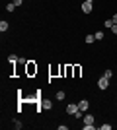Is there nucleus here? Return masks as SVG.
Masks as SVG:
<instances>
[{"mask_svg":"<svg viewBox=\"0 0 117 130\" xmlns=\"http://www.w3.org/2000/svg\"><path fill=\"white\" fill-rule=\"evenodd\" d=\"M107 86H109V78H106V76L98 78V87H100L101 91H103V89H107Z\"/></svg>","mask_w":117,"mask_h":130,"instance_id":"nucleus-1","label":"nucleus"},{"mask_svg":"<svg viewBox=\"0 0 117 130\" xmlns=\"http://www.w3.org/2000/svg\"><path fill=\"white\" fill-rule=\"evenodd\" d=\"M78 109H80L82 113H86V111L90 109V101L88 99H80V101H78Z\"/></svg>","mask_w":117,"mask_h":130,"instance_id":"nucleus-2","label":"nucleus"},{"mask_svg":"<svg viewBox=\"0 0 117 130\" xmlns=\"http://www.w3.org/2000/svg\"><path fill=\"white\" fill-rule=\"evenodd\" d=\"M25 66H28V76H33V74H37V64H35V62H31V60H29Z\"/></svg>","mask_w":117,"mask_h":130,"instance_id":"nucleus-3","label":"nucleus"},{"mask_svg":"<svg viewBox=\"0 0 117 130\" xmlns=\"http://www.w3.org/2000/svg\"><path fill=\"white\" fill-rule=\"evenodd\" d=\"M76 111H80V109H78V103H68L67 105V113L68 115H74Z\"/></svg>","mask_w":117,"mask_h":130,"instance_id":"nucleus-4","label":"nucleus"},{"mask_svg":"<svg viewBox=\"0 0 117 130\" xmlns=\"http://www.w3.org/2000/svg\"><path fill=\"white\" fill-rule=\"evenodd\" d=\"M82 12L84 14H90V12H92V2H86V0H84L82 2Z\"/></svg>","mask_w":117,"mask_h":130,"instance_id":"nucleus-5","label":"nucleus"},{"mask_svg":"<svg viewBox=\"0 0 117 130\" xmlns=\"http://www.w3.org/2000/svg\"><path fill=\"white\" fill-rule=\"evenodd\" d=\"M41 105H43V109H53V101H49V99H43V101H41Z\"/></svg>","mask_w":117,"mask_h":130,"instance_id":"nucleus-6","label":"nucleus"},{"mask_svg":"<svg viewBox=\"0 0 117 130\" xmlns=\"http://www.w3.org/2000/svg\"><path fill=\"white\" fill-rule=\"evenodd\" d=\"M84 124H94V117H92V115H86V117H84Z\"/></svg>","mask_w":117,"mask_h":130,"instance_id":"nucleus-7","label":"nucleus"},{"mask_svg":"<svg viewBox=\"0 0 117 130\" xmlns=\"http://www.w3.org/2000/svg\"><path fill=\"white\" fill-rule=\"evenodd\" d=\"M18 60H20V58H18L16 54H8V62H10V64H16Z\"/></svg>","mask_w":117,"mask_h":130,"instance_id":"nucleus-8","label":"nucleus"},{"mask_svg":"<svg viewBox=\"0 0 117 130\" xmlns=\"http://www.w3.org/2000/svg\"><path fill=\"white\" fill-rule=\"evenodd\" d=\"M84 41H86L88 45H92V43L96 41V35H94V33H92V35H86V39H84Z\"/></svg>","mask_w":117,"mask_h":130,"instance_id":"nucleus-9","label":"nucleus"},{"mask_svg":"<svg viewBox=\"0 0 117 130\" xmlns=\"http://www.w3.org/2000/svg\"><path fill=\"white\" fill-rule=\"evenodd\" d=\"M8 27H10V25H8V22H4V20L0 22V31H2V33H4V31H8Z\"/></svg>","mask_w":117,"mask_h":130,"instance_id":"nucleus-10","label":"nucleus"},{"mask_svg":"<svg viewBox=\"0 0 117 130\" xmlns=\"http://www.w3.org/2000/svg\"><path fill=\"white\" fill-rule=\"evenodd\" d=\"M16 8H18V6L14 4V2H10V4H6V12H14Z\"/></svg>","mask_w":117,"mask_h":130,"instance_id":"nucleus-11","label":"nucleus"},{"mask_svg":"<svg viewBox=\"0 0 117 130\" xmlns=\"http://www.w3.org/2000/svg\"><path fill=\"white\" fill-rule=\"evenodd\" d=\"M94 35H96V41H101V39H103V31H96Z\"/></svg>","mask_w":117,"mask_h":130,"instance_id":"nucleus-12","label":"nucleus"},{"mask_svg":"<svg viewBox=\"0 0 117 130\" xmlns=\"http://www.w3.org/2000/svg\"><path fill=\"white\" fill-rule=\"evenodd\" d=\"M72 70H74V76H80V72H82V68H80V66H74V68H72Z\"/></svg>","mask_w":117,"mask_h":130,"instance_id":"nucleus-13","label":"nucleus"},{"mask_svg":"<svg viewBox=\"0 0 117 130\" xmlns=\"http://www.w3.org/2000/svg\"><path fill=\"white\" fill-rule=\"evenodd\" d=\"M22 122H20V120H18V119H14V128H18V130H20V128H22Z\"/></svg>","mask_w":117,"mask_h":130,"instance_id":"nucleus-14","label":"nucleus"},{"mask_svg":"<svg viewBox=\"0 0 117 130\" xmlns=\"http://www.w3.org/2000/svg\"><path fill=\"white\" fill-rule=\"evenodd\" d=\"M103 25H106L107 29H111V27H113V20H106V23H103Z\"/></svg>","mask_w":117,"mask_h":130,"instance_id":"nucleus-15","label":"nucleus"},{"mask_svg":"<svg viewBox=\"0 0 117 130\" xmlns=\"http://www.w3.org/2000/svg\"><path fill=\"white\" fill-rule=\"evenodd\" d=\"M96 128H98L96 124H84V130H96Z\"/></svg>","mask_w":117,"mask_h":130,"instance_id":"nucleus-16","label":"nucleus"},{"mask_svg":"<svg viewBox=\"0 0 117 130\" xmlns=\"http://www.w3.org/2000/svg\"><path fill=\"white\" fill-rule=\"evenodd\" d=\"M57 99L62 101V99H64V91H57Z\"/></svg>","mask_w":117,"mask_h":130,"instance_id":"nucleus-17","label":"nucleus"},{"mask_svg":"<svg viewBox=\"0 0 117 130\" xmlns=\"http://www.w3.org/2000/svg\"><path fill=\"white\" fill-rule=\"evenodd\" d=\"M103 76H106V78H109V80H111V76H113V70H106V74H103Z\"/></svg>","mask_w":117,"mask_h":130,"instance_id":"nucleus-18","label":"nucleus"},{"mask_svg":"<svg viewBox=\"0 0 117 130\" xmlns=\"http://www.w3.org/2000/svg\"><path fill=\"white\" fill-rule=\"evenodd\" d=\"M18 62H20V64H28L29 60H28V58H23V56H20V60H18Z\"/></svg>","mask_w":117,"mask_h":130,"instance_id":"nucleus-19","label":"nucleus"},{"mask_svg":"<svg viewBox=\"0 0 117 130\" xmlns=\"http://www.w3.org/2000/svg\"><path fill=\"white\" fill-rule=\"evenodd\" d=\"M100 128H101V130H111V124H101Z\"/></svg>","mask_w":117,"mask_h":130,"instance_id":"nucleus-20","label":"nucleus"},{"mask_svg":"<svg viewBox=\"0 0 117 130\" xmlns=\"http://www.w3.org/2000/svg\"><path fill=\"white\" fill-rule=\"evenodd\" d=\"M12 2H14L16 6H22V4H23V0H12Z\"/></svg>","mask_w":117,"mask_h":130,"instance_id":"nucleus-21","label":"nucleus"},{"mask_svg":"<svg viewBox=\"0 0 117 130\" xmlns=\"http://www.w3.org/2000/svg\"><path fill=\"white\" fill-rule=\"evenodd\" d=\"M111 31H113V33H115V35H117V23H113V27H111Z\"/></svg>","mask_w":117,"mask_h":130,"instance_id":"nucleus-22","label":"nucleus"},{"mask_svg":"<svg viewBox=\"0 0 117 130\" xmlns=\"http://www.w3.org/2000/svg\"><path fill=\"white\" fill-rule=\"evenodd\" d=\"M111 20H113V23H117V14H113V18H111Z\"/></svg>","mask_w":117,"mask_h":130,"instance_id":"nucleus-23","label":"nucleus"},{"mask_svg":"<svg viewBox=\"0 0 117 130\" xmlns=\"http://www.w3.org/2000/svg\"><path fill=\"white\" fill-rule=\"evenodd\" d=\"M86 2H94V0H86Z\"/></svg>","mask_w":117,"mask_h":130,"instance_id":"nucleus-24","label":"nucleus"}]
</instances>
